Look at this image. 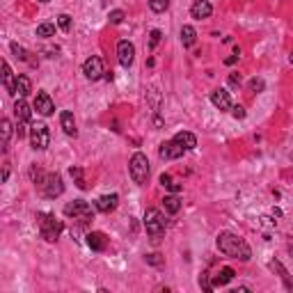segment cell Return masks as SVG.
<instances>
[{"label": "cell", "instance_id": "1", "mask_svg": "<svg viewBox=\"0 0 293 293\" xmlns=\"http://www.w3.org/2000/svg\"><path fill=\"white\" fill-rule=\"evenodd\" d=\"M218 250L227 257H232V259H240V261H247L252 257V250L247 245L245 240L236 236L232 232H222L218 236Z\"/></svg>", "mask_w": 293, "mask_h": 293}, {"label": "cell", "instance_id": "2", "mask_svg": "<svg viewBox=\"0 0 293 293\" xmlns=\"http://www.w3.org/2000/svg\"><path fill=\"white\" fill-rule=\"evenodd\" d=\"M37 220H39V232H41V236H44L48 243L58 240V236H60L62 229H64L62 220H58L53 213H39V215H37Z\"/></svg>", "mask_w": 293, "mask_h": 293}, {"label": "cell", "instance_id": "3", "mask_svg": "<svg viewBox=\"0 0 293 293\" xmlns=\"http://www.w3.org/2000/svg\"><path fill=\"white\" fill-rule=\"evenodd\" d=\"M128 172H131V179L138 186H145L146 179H149V160H146L145 153H133V158L128 163Z\"/></svg>", "mask_w": 293, "mask_h": 293}, {"label": "cell", "instance_id": "4", "mask_svg": "<svg viewBox=\"0 0 293 293\" xmlns=\"http://www.w3.org/2000/svg\"><path fill=\"white\" fill-rule=\"evenodd\" d=\"M145 229L153 240H160V236L165 234V218H163V213L156 211V208H149L145 213Z\"/></svg>", "mask_w": 293, "mask_h": 293}, {"label": "cell", "instance_id": "5", "mask_svg": "<svg viewBox=\"0 0 293 293\" xmlns=\"http://www.w3.org/2000/svg\"><path fill=\"white\" fill-rule=\"evenodd\" d=\"M39 188H41V195L48 197V200H55V197H60L64 193V183H62L60 174H46L44 181L39 183Z\"/></svg>", "mask_w": 293, "mask_h": 293}, {"label": "cell", "instance_id": "6", "mask_svg": "<svg viewBox=\"0 0 293 293\" xmlns=\"http://www.w3.org/2000/svg\"><path fill=\"white\" fill-rule=\"evenodd\" d=\"M64 215H69V218H76L80 222V225H85L87 220H92V206L87 204V202L83 200H76V202H69L67 206H64Z\"/></svg>", "mask_w": 293, "mask_h": 293}, {"label": "cell", "instance_id": "7", "mask_svg": "<svg viewBox=\"0 0 293 293\" xmlns=\"http://www.w3.org/2000/svg\"><path fill=\"white\" fill-rule=\"evenodd\" d=\"M30 142H32V149H37V151L48 149V145H51V131H48L46 124H32V128H30Z\"/></svg>", "mask_w": 293, "mask_h": 293}, {"label": "cell", "instance_id": "8", "mask_svg": "<svg viewBox=\"0 0 293 293\" xmlns=\"http://www.w3.org/2000/svg\"><path fill=\"white\" fill-rule=\"evenodd\" d=\"M83 73H85V78H89V80L103 78V76H106V71H103V60H101L99 55L87 58L85 64H83Z\"/></svg>", "mask_w": 293, "mask_h": 293}, {"label": "cell", "instance_id": "9", "mask_svg": "<svg viewBox=\"0 0 293 293\" xmlns=\"http://www.w3.org/2000/svg\"><path fill=\"white\" fill-rule=\"evenodd\" d=\"M183 153H186V149H183L179 142L174 140V138L170 142H163V145H160V149H158V156L163 160H176V158H181Z\"/></svg>", "mask_w": 293, "mask_h": 293}, {"label": "cell", "instance_id": "10", "mask_svg": "<svg viewBox=\"0 0 293 293\" xmlns=\"http://www.w3.org/2000/svg\"><path fill=\"white\" fill-rule=\"evenodd\" d=\"M117 58H119V64L121 67H131L135 60V46L131 44V41H119L117 44Z\"/></svg>", "mask_w": 293, "mask_h": 293}, {"label": "cell", "instance_id": "11", "mask_svg": "<svg viewBox=\"0 0 293 293\" xmlns=\"http://www.w3.org/2000/svg\"><path fill=\"white\" fill-rule=\"evenodd\" d=\"M34 110H37L39 115H44V117H51V115L55 113L53 99H51L46 92H39L37 94V99H34Z\"/></svg>", "mask_w": 293, "mask_h": 293}, {"label": "cell", "instance_id": "12", "mask_svg": "<svg viewBox=\"0 0 293 293\" xmlns=\"http://www.w3.org/2000/svg\"><path fill=\"white\" fill-rule=\"evenodd\" d=\"M211 14H213V5H211L208 0H195L193 7H190V16H193V19H197V21L208 19Z\"/></svg>", "mask_w": 293, "mask_h": 293}, {"label": "cell", "instance_id": "13", "mask_svg": "<svg viewBox=\"0 0 293 293\" xmlns=\"http://www.w3.org/2000/svg\"><path fill=\"white\" fill-rule=\"evenodd\" d=\"M211 103H213L218 110H232V99H229V92H227V89H213V92H211Z\"/></svg>", "mask_w": 293, "mask_h": 293}, {"label": "cell", "instance_id": "14", "mask_svg": "<svg viewBox=\"0 0 293 293\" xmlns=\"http://www.w3.org/2000/svg\"><path fill=\"white\" fill-rule=\"evenodd\" d=\"M87 245L92 247L94 252H103L108 247V238L103 232H89L87 234Z\"/></svg>", "mask_w": 293, "mask_h": 293}, {"label": "cell", "instance_id": "15", "mask_svg": "<svg viewBox=\"0 0 293 293\" xmlns=\"http://www.w3.org/2000/svg\"><path fill=\"white\" fill-rule=\"evenodd\" d=\"M117 204H119V197H117V195H103V197H99V202H96V208H99L101 213H113L115 208H117Z\"/></svg>", "mask_w": 293, "mask_h": 293}, {"label": "cell", "instance_id": "16", "mask_svg": "<svg viewBox=\"0 0 293 293\" xmlns=\"http://www.w3.org/2000/svg\"><path fill=\"white\" fill-rule=\"evenodd\" d=\"M2 85H5V89L12 96H16V78H14V73H12V67L5 60H2Z\"/></svg>", "mask_w": 293, "mask_h": 293}, {"label": "cell", "instance_id": "17", "mask_svg": "<svg viewBox=\"0 0 293 293\" xmlns=\"http://www.w3.org/2000/svg\"><path fill=\"white\" fill-rule=\"evenodd\" d=\"M14 115H16V119L23 121V124H28V121H30V117H32V110H30V106L26 103V99H19L16 103H14Z\"/></svg>", "mask_w": 293, "mask_h": 293}, {"label": "cell", "instance_id": "18", "mask_svg": "<svg viewBox=\"0 0 293 293\" xmlns=\"http://www.w3.org/2000/svg\"><path fill=\"white\" fill-rule=\"evenodd\" d=\"M174 140L179 142V145L183 146L186 151H190V149H195V146H197V138H195L193 133H188V131H179V133L174 135Z\"/></svg>", "mask_w": 293, "mask_h": 293}, {"label": "cell", "instance_id": "19", "mask_svg": "<svg viewBox=\"0 0 293 293\" xmlns=\"http://www.w3.org/2000/svg\"><path fill=\"white\" fill-rule=\"evenodd\" d=\"M60 126H62V131L67 135H76L78 131H76V119H73V115L69 113V110H64V113L60 115Z\"/></svg>", "mask_w": 293, "mask_h": 293}, {"label": "cell", "instance_id": "20", "mask_svg": "<svg viewBox=\"0 0 293 293\" xmlns=\"http://www.w3.org/2000/svg\"><path fill=\"white\" fill-rule=\"evenodd\" d=\"M195 41H197V30L193 26H183L181 28V44L186 48L195 46Z\"/></svg>", "mask_w": 293, "mask_h": 293}, {"label": "cell", "instance_id": "21", "mask_svg": "<svg viewBox=\"0 0 293 293\" xmlns=\"http://www.w3.org/2000/svg\"><path fill=\"white\" fill-rule=\"evenodd\" d=\"M30 92H32L30 78H28V76H19V78H16V94H19V99H26Z\"/></svg>", "mask_w": 293, "mask_h": 293}, {"label": "cell", "instance_id": "22", "mask_svg": "<svg viewBox=\"0 0 293 293\" xmlns=\"http://www.w3.org/2000/svg\"><path fill=\"white\" fill-rule=\"evenodd\" d=\"M234 268H220V273L213 277V287H225V284H229V282L234 280Z\"/></svg>", "mask_w": 293, "mask_h": 293}, {"label": "cell", "instance_id": "23", "mask_svg": "<svg viewBox=\"0 0 293 293\" xmlns=\"http://www.w3.org/2000/svg\"><path fill=\"white\" fill-rule=\"evenodd\" d=\"M163 206H165V211L167 213H179L181 211V200L179 197H176V195H170V197H165V200H163Z\"/></svg>", "mask_w": 293, "mask_h": 293}, {"label": "cell", "instance_id": "24", "mask_svg": "<svg viewBox=\"0 0 293 293\" xmlns=\"http://www.w3.org/2000/svg\"><path fill=\"white\" fill-rule=\"evenodd\" d=\"M69 174H71L73 179H76V186H78L80 190H85V188H87V181H85V176H83V170H80V167H71V170H69Z\"/></svg>", "mask_w": 293, "mask_h": 293}, {"label": "cell", "instance_id": "25", "mask_svg": "<svg viewBox=\"0 0 293 293\" xmlns=\"http://www.w3.org/2000/svg\"><path fill=\"white\" fill-rule=\"evenodd\" d=\"M270 268H273V270H277V273L282 275V280H284V284H287V289H293V284H291V282H289V273H287V268L282 266L280 261H270Z\"/></svg>", "mask_w": 293, "mask_h": 293}, {"label": "cell", "instance_id": "26", "mask_svg": "<svg viewBox=\"0 0 293 293\" xmlns=\"http://www.w3.org/2000/svg\"><path fill=\"white\" fill-rule=\"evenodd\" d=\"M53 34H55V26H53V23H41V26L37 28V37L48 39V37H53Z\"/></svg>", "mask_w": 293, "mask_h": 293}, {"label": "cell", "instance_id": "27", "mask_svg": "<svg viewBox=\"0 0 293 293\" xmlns=\"http://www.w3.org/2000/svg\"><path fill=\"white\" fill-rule=\"evenodd\" d=\"M167 7H170V0H149V9H151V12H156V14L165 12Z\"/></svg>", "mask_w": 293, "mask_h": 293}, {"label": "cell", "instance_id": "28", "mask_svg": "<svg viewBox=\"0 0 293 293\" xmlns=\"http://www.w3.org/2000/svg\"><path fill=\"white\" fill-rule=\"evenodd\" d=\"M2 146L7 149V142H9V135H12V121L9 119H2Z\"/></svg>", "mask_w": 293, "mask_h": 293}, {"label": "cell", "instance_id": "29", "mask_svg": "<svg viewBox=\"0 0 293 293\" xmlns=\"http://www.w3.org/2000/svg\"><path fill=\"white\" fill-rule=\"evenodd\" d=\"M58 26H60L64 32H69V30H71V16H69V14H60V16H58Z\"/></svg>", "mask_w": 293, "mask_h": 293}, {"label": "cell", "instance_id": "30", "mask_svg": "<svg viewBox=\"0 0 293 293\" xmlns=\"http://www.w3.org/2000/svg\"><path fill=\"white\" fill-rule=\"evenodd\" d=\"M160 37H163V32H160V30H151V34H149V51H153V48L158 46Z\"/></svg>", "mask_w": 293, "mask_h": 293}, {"label": "cell", "instance_id": "31", "mask_svg": "<svg viewBox=\"0 0 293 293\" xmlns=\"http://www.w3.org/2000/svg\"><path fill=\"white\" fill-rule=\"evenodd\" d=\"M145 259H146V264H151V266H163V257H160L158 252H151V254H146Z\"/></svg>", "mask_w": 293, "mask_h": 293}, {"label": "cell", "instance_id": "32", "mask_svg": "<svg viewBox=\"0 0 293 293\" xmlns=\"http://www.w3.org/2000/svg\"><path fill=\"white\" fill-rule=\"evenodd\" d=\"M121 21H124V12H121V9H115V12H110V23H113V26H119Z\"/></svg>", "mask_w": 293, "mask_h": 293}, {"label": "cell", "instance_id": "33", "mask_svg": "<svg viewBox=\"0 0 293 293\" xmlns=\"http://www.w3.org/2000/svg\"><path fill=\"white\" fill-rule=\"evenodd\" d=\"M12 53L19 58V60H23V62H28V53L23 51V48L19 46V44H12Z\"/></svg>", "mask_w": 293, "mask_h": 293}, {"label": "cell", "instance_id": "34", "mask_svg": "<svg viewBox=\"0 0 293 293\" xmlns=\"http://www.w3.org/2000/svg\"><path fill=\"white\" fill-rule=\"evenodd\" d=\"M264 87H266V83H264L261 78H252V80H250V89H252V92H261Z\"/></svg>", "mask_w": 293, "mask_h": 293}, {"label": "cell", "instance_id": "35", "mask_svg": "<svg viewBox=\"0 0 293 293\" xmlns=\"http://www.w3.org/2000/svg\"><path fill=\"white\" fill-rule=\"evenodd\" d=\"M232 115L236 117V119H243V117H245V108L243 106H232Z\"/></svg>", "mask_w": 293, "mask_h": 293}, {"label": "cell", "instance_id": "36", "mask_svg": "<svg viewBox=\"0 0 293 293\" xmlns=\"http://www.w3.org/2000/svg\"><path fill=\"white\" fill-rule=\"evenodd\" d=\"M229 85L232 87L240 85V73H229Z\"/></svg>", "mask_w": 293, "mask_h": 293}, {"label": "cell", "instance_id": "37", "mask_svg": "<svg viewBox=\"0 0 293 293\" xmlns=\"http://www.w3.org/2000/svg\"><path fill=\"white\" fill-rule=\"evenodd\" d=\"M160 186L170 188L172 186V176H170V174H160Z\"/></svg>", "mask_w": 293, "mask_h": 293}, {"label": "cell", "instance_id": "38", "mask_svg": "<svg viewBox=\"0 0 293 293\" xmlns=\"http://www.w3.org/2000/svg\"><path fill=\"white\" fill-rule=\"evenodd\" d=\"M16 133H19V138H26V124H23V121H19V126H16Z\"/></svg>", "mask_w": 293, "mask_h": 293}, {"label": "cell", "instance_id": "39", "mask_svg": "<svg viewBox=\"0 0 293 293\" xmlns=\"http://www.w3.org/2000/svg\"><path fill=\"white\" fill-rule=\"evenodd\" d=\"M236 62H238V53H236V55H229V58L225 60V64H236Z\"/></svg>", "mask_w": 293, "mask_h": 293}, {"label": "cell", "instance_id": "40", "mask_svg": "<svg viewBox=\"0 0 293 293\" xmlns=\"http://www.w3.org/2000/svg\"><path fill=\"white\" fill-rule=\"evenodd\" d=\"M7 176H9V163H5V167H2V181H7Z\"/></svg>", "mask_w": 293, "mask_h": 293}, {"label": "cell", "instance_id": "41", "mask_svg": "<svg viewBox=\"0 0 293 293\" xmlns=\"http://www.w3.org/2000/svg\"><path fill=\"white\" fill-rule=\"evenodd\" d=\"M261 222H264V225H268V227H270V225H275V222H273V220H270V218H261Z\"/></svg>", "mask_w": 293, "mask_h": 293}, {"label": "cell", "instance_id": "42", "mask_svg": "<svg viewBox=\"0 0 293 293\" xmlns=\"http://www.w3.org/2000/svg\"><path fill=\"white\" fill-rule=\"evenodd\" d=\"M289 62H291V64H293V53H291V55H289Z\"/></svg>", "mask_w": 293, "mask_h": 293}, {"label": "cell", "instance_id": "43", "mask_svg": "<svg viewBox=\"0 0 293 293\" xmlns=\"http://www.w3.org/2000/svg\"><path fill=\"white\" fill-rule=\"evenodd\" d=\"M289 250H291V254H293V243H291V245H289Z\"/></svg>", "mask_w": 293, "mask_h": 293}, {"label": "cell", "instance_id": "44", "mask_svg": "<svg viewBox=\"0 0 293 293\" xmlns=\"http://www.w3.org/2000/svg\"><path fill=\"white\" fill-rule=\"evenodd\" d=\"M39 2H48V0H39Z\"/></svg>", "mask_w": 293, "mask_h": 293}]
</instances>
